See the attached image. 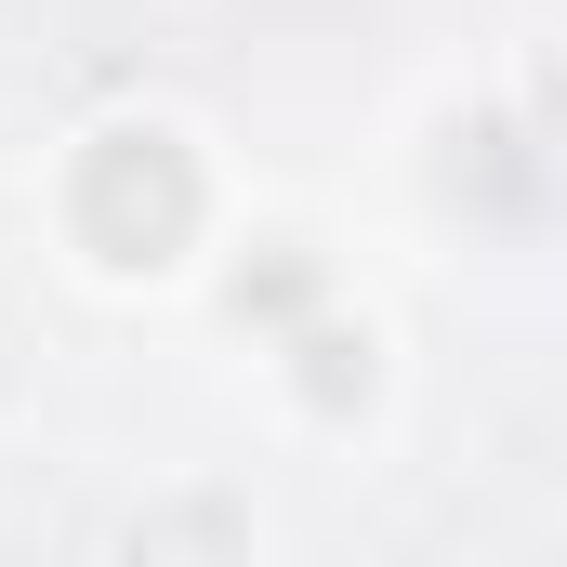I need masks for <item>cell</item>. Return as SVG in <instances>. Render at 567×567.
Wrapping results in <instances>:
<instances>
[{
    "label": "cell",
    "mask_w": 567,
    "mask_h": 567,
    "mask_svg": "<svg viewBox=\"0 0 567 567\" xmlns=\"http://www.w3.org/2000/svg\"><path fill=\"white\" fill-rule=\"evenodd\" d=\"M53 225L93 278L158 290L198 238H212V158L185 145V120H93L53 172Z\"/></svg>",
    "instance_id": "obj_1"
},
{
    "label": "cell",
    "mask_w": 567,
    "mask_h": 567,
    "mask_svg": "<svg viewBox=\"0 0 567 567\" xmlns=\"http://www.w3.org/2000/svg\"><path fill=\"white\" fill-rule=\"evenodd\" d=\"M542 185H555V158H542V133H528V106H462V120H435V198H449V212L528 225Z\"/></svg>",
    "instance_id": "obj_2"
},
{
    "label": "cell",
    "mask_w": 567,
    "mask_h": 567,
    "mask_svg": "<svg viewBox=\"0 0 567 567\" xmlns=\"http://www.w3.org/2000/svg\"><path fill=\"white\" fill-rule=\"evenodd\" d=\"M278 383L317 410V423H357L370 396H383V330L357 317V303H303L278 330Z\"/></svg>",
    "instance_id": "obj_3"
},
{
    "label": "cell",
    "mask_w": 567,
    "mask_h": 567,
    "mask_svg": "<svg viewBox=\"0 0 567 567\" xmlns=\"http://www.w3.org/2000/svg\"><path fill=\"white\" fill-rule=\"evenodd\" d=\"M303 303H330V265H317L303 238H251V251H238V278H225V317L278 343V330L303 317Z\"/></svg>",
    "instance_id": "obj_4"
},
{
    "label": "cell",
    "mask_w": 567,
    "mask_h": 567,
    "mask_svg": "<svg viewBox=\"0 0 567 567\" xmlns=\"http://www.w3.org/2000/svg\"><path fill=\"white\" fill-rule=\"evenodd\" d=\"M120 542H133V555H238L251 515H238V502H172V515H133Z\"/></svg>",
    "instance_id": "obj_5"
},
{
    "label": "cell",
    "mask_w": 567,
    "mask_h": 567,
    "mask_svg": "<svg viewBox=\"0 0 567 567\" xmlns=\"http://www.w3.org/2000/svg\"><path fill=\"white\" fill-rule=\"evenodd\" d=\"M515 106H528V133H542V158L567 172V27L528 53V80H515Z\"/></svg>",
    "instance_id": "obj_6"
}]
</instances>
